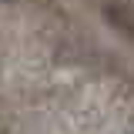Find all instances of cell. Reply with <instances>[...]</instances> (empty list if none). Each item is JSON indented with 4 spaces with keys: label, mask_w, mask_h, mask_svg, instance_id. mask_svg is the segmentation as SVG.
I'll return each mask as SVG.
<instances>
[]
</instances>
